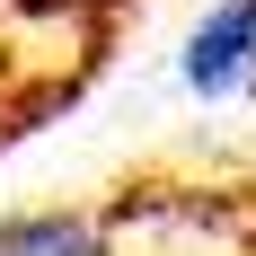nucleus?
Here are the masks:
<instances>
[{
	"label": "nucleus",
	"mask_w": 256,
	"mask_h": 256,
	"mask_svg": "<svg viewBox=\"0 0 256 256\" xmlns=\"http://www.w3.org/2000/svg\"><path fill=\"white\" fill-rule=\"evenodd\" d=\"M0 256H256V168L150 159L80 204H26L0 221Z\"/></svg>",
	"instance_id": "nucleus-1"
},
{
	"label": "nucleus",
	"mask_w": 256,
	"mask_h": 256,
	"mask_svg": "<svg viewBox=\"0 0 256 256\" xmlns=\"http://www.w3.org/2000/svg\"><path fill=\"white\" fill-rule=\"evenodd\" d=\"M248 71H256V0H221L194 26V44H186V88L194 98H230Z\"/></svg>",
	"instance_id": "nucleus-2"
}]
</instances>
